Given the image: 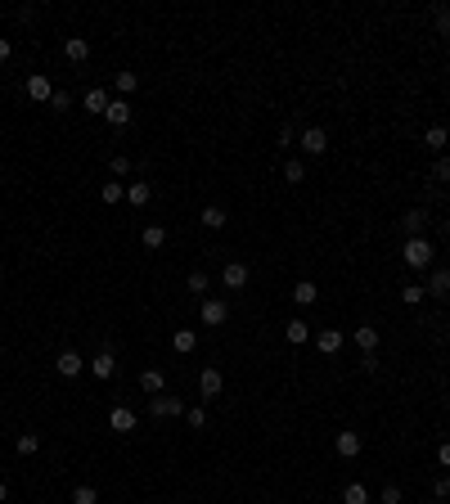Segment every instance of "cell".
<instances>
[{"label": "cell", "mask_w": 450, "mask_h": 504, "mask_svg": "<svg viewBox=\"0 0 450 504\" xmlns=\"http://www.w3.org/2000/svg\"><path fill=\"white\" fill-rule=\"evenodd\" d=\"M221 284H225V288H243V284H248V266L243 261H225Z\"/></svg>", "instance_id": "9a60e30c"}, {"label": "cell", "mask_w": 450, "mask_h": 504, "mask_svg": "<svg viewBox=\"0 0 450 504\" xmlns=\"http://www.w3.org/2000/svg\"><path fill=\"white\" fill-rule=\"evenodd\" d=\"M424 225H428V212H424V207H415V212L401 216V230H405V239H419V234H424Z\"/></svg>", "instance_id": "30bf717a"}, {"label": "cell", "mask_w": 450, "mask_h": 504, "mask_svg": "<svg viewBox=\"0 0 450 504\" xmlns=\"http://www.w3.org/2000/svg\"><path fill=\"white\" fill-rule=\"evenodd\" d=\"M315 298H320V288H315L311 279H298V284H293V302H298V307H311Z\"/></svg>", "instance_id": "603a6c76"}, {"label": "cell", "mask_w": 450, "mask_h": 504, "mask_svg": "<svg viewBox=\"0 0 450 504\" xmlns=\"http://www.w3.org/2000/svg\"><path fill=\"white\" fill-rule=\"evenodd\" d=\"M149 198H153V185H149V180H131V185H127V203L145 207Z\"/></svg>", "instance_id": "44dd1931"}, {"label": "cell", "mask_w": 450, "mask_h": 504, "mask_svg": "<svg viewBox=\"0 0 450 504\" xmlns=\"http://www.w3.org/2000/svg\"><path fill=\"white\" fill-rule=\"evenodd\" d=\"M54 369H59L63 378H77L81 374V351H59V356H54Z\"/></svg>", "instance_id": "7c38bea8"}, {"label": "cell", "mask_w": 450, "mask_h": 504, "mask_svg": "<svg viewBox=\"0 0 450 504\" xmlns=\"http://www.w3.org/2000/svg\"><path fill=\"white\" fill-rule=\"evenodd\" d=\"M140 239H145L149 252H158L162 243H167V230H162V225H145V234H140Z\"/></svg>", "instance_id": "484cf974"}, {"label": "cell", "mask_w": 450, "mask_h": 504, "mask_svg": "<svg viewBox=\"0 0 450 504\" xmlns=\"http://www.w3.org/2000/svg\"><path fill=\"white\" fill-rule=\"evenodd\" d=\"M63 59L68 63H86L90 59V41H86V36H68V41H63Z\"/></svg>", "instance_id": "ba28073f"}, {"label": "cell", "mask_w": 450, "mask_h": 504, "mask_svg": "<svg viewBox=\"0 0 450 504\" xmlns=\"http://www.w3.org/2000/svg\"><path fill=\"white\" fill-rule=\"evenodd\" d=\"M433 496H437V500H450V478H446V473L433 482Z\"/></svg>", "instance_id": "ab89813d"}, {"label": "cell", "mask_w": 450, "mask_h": 504, "mask_svg": "<svg viewBox=\"0 0 450 504\" xmlns=\"http://www.w3.org/2000/svg\"><path fill=\"white\" fill-rule=\"evenodd\" d=\"M36 450H41V437H36V432H23V437H18V455H36Z\"/></svg>", "instance_id": "4dcf8cb0"}, {"label": "cell", "mask_w": 450, "mask_h": 504, "mask_svg": "<svg viewBox=\"0 0 450 504\" xmlns=\"http://www.w3.org/2000/svg\"><path fill=\"white\" fill-rule=\"evenodd\" d=\"M333 450H338L342 460H356V455H360V432H351V428H347V432H338V437H333Z\"/></svg>", "instance_id": "52a82bcc"}, {"label": "cell", "mask_w": 450, "mask_h": 504, "mask_svg": "<svg viewBox=\"0 0 450 504\" xmlns=\"http://www.w3.org/2000/svg\"><path fill=\"white\" fill-rule=\"evenodd\" d=\"M302 154H311V158L329 154V131H324V127H306L302 131Z\"/></svg>", "instance_id": "277c9868"}, {"label": "cell", "mask_w": 450, "mask_h": 504, "mask_svg": "<svg viewBox=\"0 0 450 504\" xmlns=\"http://www.w3.org/2000/svg\"><path fill=\"white\" fill-rule=\"evenodd\" d=\"M171 347H176L180 356H189V351L198 347V334H194V329H176V338H171Z\"/></svg>", "instance_id": "d4e9b609"}, {"label": "cell", "mask_w": 450, "mask_h": 504, "mask_svg": "<svg viewBox=\"0 0 450 504\" xmlns=\"http://www.w3.org/2000/svg\"><path fill=\"white\" fill-rule=\"evenodd\" d=\"M424 145L433 149V154H442V149L450 145V131H446V127H428V131H424Z\"/></svg>", "instance_id": "cb8c5ba5"}, {"label": "cell", "mask_w": 450, "mask_h": 504, "mask_svg": "<svg viewBox=\"0 0 450 504\" xmlns=\"http://www.w3.org/2000/svg\"><path fill=\"white\" fill-rule=\"evenodd\" d=\"M136 86H140V77H136V72H118V95H131Z\"/></svg>", "instance_id": "d590c367"}, {"label": "cell", "mask_w": 450, "mask_h": 504, "mask_svg": "<svg viewBox=\"0 0 450 504\" xmlns=\"http://www.w3.org/2000/svg\"><path fill=\"white\" fill-rule=\"evenodd\" d=\"M433 180H450V154H437V163H433Z\"/></svg>", "instance_id": "1f68e13d"}, {"label": "cell", "mask_w": 450, "mask_h": 504, "mask_svg": "<svg viewBox=\"0 0 450 504\" xmlns=\"http://www.w3.org/2000/svg\"><path fill=\"white\" fill-rule=\"evenodd\" d=\"M99 198H104V203H122V198H127V185H122V180H104Z\"/></svg>", "instance_id": "83f0119b"}, {"label": "cell", "mask_w": 450, "mask_h": 504, "mask_svg": "<svg viewBox=\"0 0 450 504\" xmlns=\"http://www.w3.org/2000/svg\"><path fill=\"white\" fill-rule=\"evenodd\" d=\"M140 387H145V396H158V392H167V374H162V369L153 365V369H145V374H140Z\"/></svg>", "instance_id": "5bb4252c"}, {"label": "cell", "mask_w": 450, "mask_h": 504, "mask_svg": "<svg viewBox=\"0 0 450 504\" xmlns=\"http://www.w3.org/2000/svg\"><path fill=\"white\" fill-rule=\"evenodd\" d=\"M284 180H289V185H302V180H306V167L298 163V158H293V163L284 167Z\"/></svg>", "instance_id": "d6a6232c"}, {"label": "cell", "mask_w": 450, "mask_h": 504, "mask_svg": "<svg viewBox=\"0 0 450 504\" xmlns=\"http://www.w3.org/2000/svg\"><path fill=\"white\" fill-rule=\"evenodd\" d=\"M9 500V487H5V482H0V504H5Z\"/></svg>", "instance_id": "ee69618b"}, {"label": "cell", "mask_w": 450, "mask_h": 504, "mask_svg": "<svg viewBox=\"0 0 450 504\" xmlns=\"http://www.w3.org/2000/svg\"><path fill=\"white\" fill-rule=\"evenodd\" d=\"M437 464H442V469H450V441L437 446Z\"/></svg>", "instance_id": "b9f144b4"}, {"label": "cell", "mask_w": 450, "mask_h": 504, "mask_svg": "<svg viewBox=\"0 0 450 504\" xmlns=\"http://www.w3.org/2000/svg\"><path fill=\"white\" fill-rule=\"evenodd\" d=\"M401 298H405V307H419V302L428 298V288H424V284H405V288H401Z\"/></svg>", "instance_id": "f1b7e54d"}, {"label": "cell", "mask_w": 450, "mask_h": 504, "mask_svg": "<svg viewBox=\"0 0 450 504\" xmlns=\"http://www.w3.org/2000/svg\"><path fill=\"white\" fill-rule=\"evenodd\" d=\"M50 108H54V113H68V108H72V95H68V90H54Z\"/></svg>", "instance_id": "8d00e7d4"}, {"label": "cell", "mask_w": 450, "mask_h": 504, "mask_svg": "<svg viewBox=\"0 0 450 504\" xmlns=\"http://www.w3.org/2000/svg\"><path fill=\"white\" fill-rule=\"evenodd\" d=\"M189 293H194V298H203V293H207V275L203 270H189Z\"/></svg>", "instance_id": "e575fe53"}, {"label": "cell", "mask_w": 450, "mask_h": 504, "mask_svg": "<svg viewBox=\"0 0 450 504\" xmlns=\"http://www.w3.org/2000/svg\"><path fill=\"white\" fill-rule=\"evenodd\" d=\"M405 266L410 270H424V266H433V243L419 234V239H405Z\"/></svg>", "instance_id": "7a4b0ae2"}, {"label": "cell", "mask_w": 450, "mask_h": 504, "mask_svg": "<svg viewBox=\"0 0 450 504\" xmlns=\"http://www.w3.org/2000/svg\"><path fill=\"white\" fill-rule=\"evenodd\" d=\"M383 504H401V487H392V482H387V487H383V496H378Z\"/></svg>", "instance_id": "60d3db41"}, {"label": "cell", "mask_w": 450, "mask_h": 504, "mask_svg": "<svg viewBox=\"0 0 450 504\" xmlns=\"http://www.w3.org/2000/svg\"><path fill=\"white\" fill-rule=\"evenodd\" d=\"M109 99H113L109 90H99V86H90V90L81 95V108H86V113H99V117H104V108H109Z\"/></svg>", "instance_id": "8fae6325"}, {"label": "cell", "mask_w": 450, "mask_h": 504, "mask_svg": "<svg viewBox=\"0 0 450 504\" xmlns=\"http://www.w3.org/2000/svg\"><path fill=\"white\" fill-rule=\"evenodd\" d=\"M185 419H189V428H207V410L194 405V410H185Z\"/></svg>", "instance_id": "74e56055"}, {"label": "cell", "mask_w": 450, "mask_h": 504, "mask_svg": "<svg viewBox=\"0 0 450 504\" xmlns=\"http://www.w3.org/2000/svg\"><path fill=\"white\" fill-rule=\"evenodd\" d=\"M342 504H369V491L360 487V482H347V487H342Z\"/></svg>", "instance_id": "4316f807"}, {"label": "cell", "mask_w": 450, "mask_h": 504, "mask_svg": "<svg viewBox=\"0 0 450 504\" xmlns=\"http://www.w3.org/2000/svg\"><path fill=\"white\" fill-rule=\"evenodd\" d=\"M342 342H347V338H342L338 329H320V334H315V347H320L324 356H338V351H342Z\"/></svg>", "instance_id": "4fadbf2b"}, {"label": "cell", "mask_w": 450, "mask_h": 504, "mask_svg": "<svg viewBox=\"0 0 450 504\" xmlns=\"http://www.w3.org/2000/svg\"><path fill=\"white\" fill-rule=\"evenodd\" d=\"M27 99H36V104L54 99V81H50V72H32V77H27Z\"/></svg>", "instance_id": "5b68a950"}, {"label": "cell", "mask_w": 450, "mask_h": 504, "mask_svg": "<svg viewBox=\"0 0 450 504\" xmlns=\"http://www.w3.org/2000/svg\"><path fill=\"white\" fill-rule=\"evenodd\" d=\"M90 369H95V378H113V374H118V356H113V351L104 347L99 356L90 360Z\"/></svg>", "instance_id": "2e32d148"}, {"label": "cell", "mask_w": 450, "mask_h": 504, "mask_svg": "<svg viewBox=\"0 0 450 504\" xmlns=\"http://www.w3.org/2000/svg\"><path fill=\"white\" fill-rule=\"evenodd\" d=\"M136 423H140V414L131 410V405H113L109 410V428L113 432H136Z\"/></svg>", "instance_id": "8992f818"}, {"label": "cell", "mask_w": 450, "mask_h": 504, "mask_svg": "<svg viewBox=\"0 0 450 504\" xmlns=\"http://www.w3.org/2000/svg\"><path fill=\"white\" fill-rule=\"evenodd\" d=\"M9 54H14V41H9V36H0V63H9Z\"/></svg>", "instance_id": "7bdbcfd3"}, {"label": "cell", "mask_w": 450, "mask_h": 504, "mask_svg": "<svg viewBox=\"0 0 450 504\" xmlns=\"http://www.w3.org/2000/svg\"><path fill=\"white\" fill-rule=\"evenodd\" d=\"M109 167H113V180H118V176H127V171H131V158H127V154H118Z\"/></svg>", "instance_id": "f35d334b"}, {"label": "cell", "mask_w": 450, "mask_h": 504, "mask_svg": "<svg viewBox=\"0 0 450 504\" xmlns=\"http://www.w3.org/2000/svg\"><path fill=\"white\" fill-rule=\"evenodd\" d=\"M104 117H109L113 127H127V122H131V104H127V99L118 95V99H109V108H104Z\"/></svg>", "instance_id": "e0dca14e"}, {"label": "cell", "mask_w": 450, "mask_h": 504, "mask_svg": "<svg viewBox=\"0 0 450 504\" xmlns=\"http://www.w3.org/2000/svg\"><path fill=\"white\" fill-rule=\"evenodd\" d=\"M428 293H433V298H450V270L442 266V270H433L428 275V284H424Z\"/></svg>", "instance_id": "ac0fdd59"}, {"label": "cell", "mask_w": 450, "mask_h": 504, "mask_svg": "<svg viewBox=\"0 0 450 504\" xmlns=\"http://www.w3.org/2000/svg\"><path fill=\"white\" fill-rule=\"evenodd\" d=\"M221 392H225V374H221V369H212V365H207L203 374H198V396H203V401H216Z\"/></svg>", "instance_id": "3957f363"}, {"label": "cell", "mask_w": 450, "mask_h": 504, "mask_svg": "<svg viewBox=\"0 0 450 504\" xmlns=\"http://www.w3.org/2000/svg\"><path fill=\"white\" fill-rule=\"evenodd\" d=\"M351 342H356V347L365 351V356H374V351H378V329H374V325H356Z\"/></svg>", "instance_id": "9c48e42d"}, {"label": "cell", "mask_w": 450, "mask_h": 504, "mask_svg": "<svg viewBox=\"0 0 450 504\" xmlns=\"http://www.w3.org/2000/svg\"><path fill=\"white\" fill-rule=\"evenodd\" d=\"M284 338H289L293 347H302V342H311V325H306V320H289V325H284Z\"/></svg>", "instance_id": "7402d4cb"}, {"label": "cell", "mask_w": 450, "mask_h": 504, "mask_svg": "<svg viewBox=\"0 0 450 504\" xmlns=\"http://www.w3.org/2000/svg\"><path fill=\"white\" fill-rule=\"evenodd\" d=\"M225 316H230V311H225L221 298H207L203 302V325H225Z\"/></svg>", "instance_id": "ffe728a7"}, {"label": "cell", "mask_w": 450, "mask_h": 504, "mask_svg": "<svg viewBox=\"0 0 450 504\" xmlns=\"http://www.w3.org/2000/svg\"><path fill=\"white\" fill-rule=\"evenodd\" d=\"M198 221H203L207 230H225V207L221 203H207L203 212H198Z\"/></svg>", "instance_id": "d6986e66"}, {"label": "cell", "mask_w": 450, "mask_h": 504, "mask_svg": "<svg viewBox=\"0 0 450 504\" xmlns=\"http://www.w3.org/2000/svg\"><path fill=\"white\" fill-rule=\"evenodd\" d=\"M446 234H450V221H446Z\"/></svg>", "instance_id": "f6af8a7d"}, {"label": "cell", "mask_w": 450, "mask_h": 504, "mask_svg": "<svg viewBox=\"0 0 450 504\" xmlns=\"http://www.w3.org/2000/svg\"><path fill=\"white\" fill-rule=\"evenodd\" d=\"M189 405L180 401V396H167V392H158V396H149V414L153 419H180Z\"/></svg>", "instance_id": "6da1fadb"}, {"label": "cell", "mask_w": 450, "mask_h": 504, "mask_svg": "<svg viewBox=\"0 0 450 504\" xmlns=\"http://www.w3.org/2000/svg\"><path fill=\"white\" fill-rule=\"evenodd\" d=\"M72 504H99V491H95V487H77L72 491Z\"/></svg>", "instance_id": "836d02e7"}, {"label": "cell", "mask_w": 450, "mask_h": 504, "mask_svg": "<svg viewBox=\"0 0 450 504\" xmlns=\"http://www.w3.org/2000/svg\"><path fill=\"white\" fill-rule=\"evenodd\" d=\"M433 23H437V32H442V36H450V5H437L433 9Z\"/></svg>", "instance_id": "f546056e"}]
</instances>
